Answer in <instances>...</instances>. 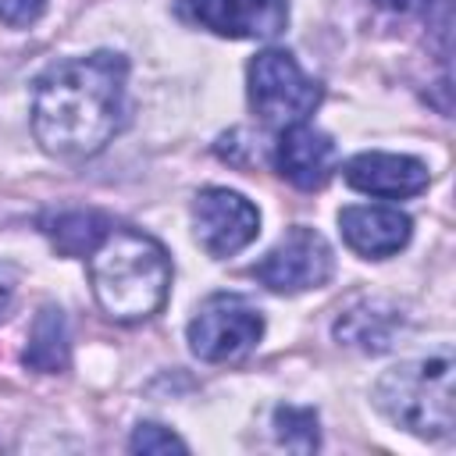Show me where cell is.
<instances>
[{"instance_id":"52a82bcc","label":"cell","mask_w":456,"mask_h":456,"mask_svg":"<svg viewBox=\"0 0 456 456\" xmlns=\"http://www.w3.org/2000/svg\"><path fill=\"white\" fill-rule=\"evenodd\" d=\"M192 228H196V242L214 260H224L256 239L260 210L242 192L210 185V189H200L192 200Z\"/></svg>"},{"instance_id":"3957f363","label":"cell","mask_w":456,"mask_h":456,"mask_svg":"<svg viewBox=\"0 0 456 456\" xmlns=\"http://www.w3.org/2000/svg\"><path fill=\"white\" fill-rule=\"evenodd\" d=\"M374 406L403 431L442 442L452 435V356H420L388 367L374 385Z\"/></svg>"},{"instance_id":"6da1fadb","label":"cell","mask_w":456,"mask_h":456,"mask_svg":"<svg viewBox=\"0 0 456 456\" xmlns=\"http://www.w3.org/2000/svg\"><path fill=\"white\" fill-rule=\"evenodd\" d=\"M128 57L96 50L50 64L32 89V135L57 160L100 153L125 118Z\"/></svg>"},{"instance_id":"9c48e42d","label":"cell","mask_w":456,"mask_h":456,"mask_svg":"<svg viewBox=\"0 0 456 456\" xmlns=\"http://www.w3.org/2000/svg\"><path fill=\"white\" fill-rule=\"evenodd\" d=\"M342 182L349 189L378 196V200H410L428 189L431 171L417 157L370 150V153H356L342 164Z\"/></svg>"},{"instance_id":"8992f818","label":"cell","mask_w":456,"mask_h":456,"mask_svg":"<svg viewBox=\"0 0 456 456\" xmlns=\"http://www.w3.org/2000/svg\"><path fill=\"white\" fill-rule=\"evenodd\" d=\"M249 274L271 292L296 296V292L328 285L335 274V256L328 239L317 228L296 224L249 267Z\"/></svg>"},{"instance_id":"ac0fdd59","label":"cell","mask_w":456,"mask_h":456,"mask_svg":"<svg viewBox=\"0 0 456 456\" xmlns=\"http://www.w3.org/2000/svg\"><path fill=\"white\" fill-rule=\"evenodd\" d=\"M435 0H374V7L388 11V14H424Z\"/></svg>"},{"instance_id":"30bf717a","label":"cell","mask_w":456,"mask_h":456,"mask_svg":"<svg viewBox=\"0 0 456 456\" xmlns=\"http://www.w3.org/2000/svg\"><path fill=\"white\" fill-rule=\"evenodd\" d=\"M338 232L346 246L363 260H388L406 249L413 235L410 214L385 203H353L338 210Z\"/></svg>"},{"instance_id":"7a4b0ae2","label":"cell","mask_w":456,"mask_h":456,"mask_svg":"<svg viewBox=\"0 0 456 456\" xmlns=\"http://www.w3.org/2000/svg\"><path fill=\"white\" fill-rule=\"evenodd\" d=\"M89 281L110 321L135 324L153 317L171 292V256L142 228L110 224L89 249Z\"/></svg>"},{"instance_id":"5bb4252c","label":"cell","mask_w":456,"mask_h":456,"mask_svg":"<svg viewBox=\"0 0 456 456\" xmlns=\"http://www.w3.org/2000/svg\"><path fill=\"white\" fill-rule=\"evenodd\" d=\"M110 228L107 217L100 214H57L53 221H46V235L53 239V246L64 253V256H89V249L103 239V232Z\"/></svg>"},{"instance_id":"9a60e30c","label":"cell","mask_w":456,"mask_h":456,"mask_svg":"<svg viewBox=\"0 0 456 456\" xmlns=\"http://www.w3.org/2000/svg\"><path fill=\"white\" fill-rule=\"evenodd\" d=\"M271 428H274V438H278L285 449L314 452V449L321 445L317 410H310V406H278L274 417H271Z\"/></svg>"},{"instance_id":"8fae6325","label":"cell","mask_w":456,"mask_h":456,"mask_svg":"<svg viewBox=\"0 0 456 456\" xmlns=\"http://www.w3.org/2000/svg\"><path fill=\"white\" fill-rule=\"evenodd\" d=\"M274 167L285 182H292L296 189H321L335 167H338V150L331 142L328 132L306 125V121H296V125H285L278 132V142H274Z\"/></svg>"},{"instance_id":"e0dca14e","label":"cell","mask_w":456,"mask_h":456,"mask_svg":"<svg viewBox=\"0 0 456 456\" xmlns=\"http://www.w3.org/2000/svg\"><path fill=\"white\" fill-rule=\"evenodd\" d=\"M46 0H0V21L11 28H28L32 21H39Z\"/></svg>"},{"instance_id":"277c9868","label":"cell","mask_w":456,"mask_h":456,"mask_svg":"<svg viewBox=\"0 0 456 456\" xmlns=\"http://www.w3.org/2000/svg\"><path fill=\"white\" fill-rule=\"evenodd\" d=\"M246 86H249V107L271 128L306 121V114H314L324 96L321 82L310 78L289 50L256 53L246 68Z\"/></svg>"},{"instance_id":"2e32d148","label":"cell","mask_w":456,"mask_h":456,"mask_svg":"<svg viewBox=\"0 0 456 456\" xmlns=\"http://www.w3.org/2000/svg\"><path fill=\"white\" fill-rule=\"evenodd\" d=\"M128 449L132 452H142V456H164V452H189V445L164 424L157 420H142L135 424L132 438H128Z\"/></svg>"},{"instance_id":"4fadbf2b","label":"cell","mask_w":456,"mask_h":456,"mask_svg":"<svg viewBox=\"0 0 456 456\" xmlns=\"http://www.w3.org/2000/svg\"><path fill=\"white\" fill-rule=\"evenodd\" d=\"M28 370L39 374H61L71 363V331H68V317L61 306L46 303L39 306L32 328H28V346L21 353Z\"/></svg>"},{"instance_id":"5b68a950","label":"cell","mask_w":456,"mask_h":456,"mask_svg":"<svg viewBox=\"0 0 456 456\" xmlns=\"http://www.w3.org/2000/svg\"><path fill=\"white\" fill-rule=\"evenodd\" d=\"M192 356L203 363H235L256 349L264 338V314L235 292H214L200 303L185 328Z\"/></svg>"},{"instance_id":"d6986e66","label":"cell","mask_w":456,"mask_h":456,"mask_svg":"<svg viewBox=\"0 0 456 456\" xmlns=\"http://www.w3.org/2000/svg\"><path fill=\"white\" fill-rule=\"evenodd\" d=\"M7 306H11V292H7L4 285H0V321L7 317Z\"/></svg>"},{"instance_id":"ba28073f","label":"cell","mask_w":456,"mask_h":456,"mask_svg":"<svg viewBox=\"0 0 456 456\" xmlns=\"http://www.w3.org/2000/svg\"><path fill=\"white\" fill-rule=\"evenodd\" d=\"M175 14L224 39H274L289 25V0H178Z\"/></svg>"},{"instance_id":"7c38bea8","label":"cell","mask_w":456,"mask_h":456,"mask_svg":"<svg viewBox=\"0 0 456 456\" xmlns=\"http://www.w3.org/2000/svg\"><path fill=\"white\" fill-rule=\"evenodd\" d=\"M406 328V314L385 299H360L335 321V338L360 353H388Z\"/></svg>"}]
</instances>
